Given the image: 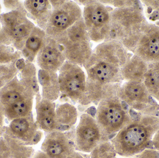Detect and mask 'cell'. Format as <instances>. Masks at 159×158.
<instances>
[{"mask_svg": "<svg viewBox=\"0 0 159 158\" xmlns=\"http://www.w3.org/2000/svg\"><path fill=\"white\" fill-rule=\"evenodd\" d=\"M66 61L60 45L55 39L46 36L37 55L38 66L43 70L57 73Z\"/></svg>", "mask_w": 159, "mask_h": 158, "instance_id": "obj_14", "label": "cell"}, {"mask_svg": "<svg viewBox=\"0 0 159 158\" xmlns=\"http://www.w3.org/2000/svg\"><path fill=\"white\" fill-rule=\"evenodd\" d=\"M3 4L6 8L13 10H25L24 3L19 1H4Z\"/></svg>", "mask_w": 159, "mask_h": 158, "instance_id": "obj_32", "label": "cell"}, {"mask_svg": "<svg viewBox=\"0 0 159 158\" xmlns=\"http://www.w3.org/2000/svg\"><path fill=\"white\" fill-rule=\"evenodd\" d=\"M129 106L117 95L102 100L96 110V120L103 133L110 139L132 120Z\"/></svg>", "mask_w": 159, "mask_h": 158, "instance_id": "obj_6", "label": "cell"}, {"mask_svg": "<svg viewBox=\"0 0 159 158\" xmlns=\"http://www.w3.org/2000/svg\"><path fill=\"white\" fill-rule=\"evenodd\" d=\"M113 8L100 1H90L85 6L82 17L90 41H105L109 33L111 13Z\"/></svg>", "mask_w": 159, "mask_h": 158, "instance_id": "obj_9", "label": "cell"}, {"mask_svg": "<svg viewBox=\"0 0 159 158\" xmlns=\"http://www.w3.org/2000/svg\"><path fill=\"white\" fill-rule=\"evenodd\" d=\"M55 40L60 45L66 61L84 66L92 54L91 44L81 17Z\"/></svg>", "mask_w": 159, "mask_h": 158, "instance_id": "obj_4", "label": "cell"}, {"mask_svg": "<svg viewBox=\"0 0 159 158\" xmlns=\"http://www.w3.org/2000/svg\"><path fill=\"white\" fill-rule=\"evenodd\" d=\"M60 91L75 102L82 99L86 88V77L80 66L66 61L59 70Z\"/></svg>", "mask_w": 159, "mask_h": 158, "instance_id": "obj_10", "label": "cell"}, {"mask_svg": "<svg viewBox=\"0 0 159 158\" xmlns=\"http://www.w3.org/2000/svg\"><path fill=\"white\" fill-rule=\"evenodd\" d=\"M49 1L52 10L44 31L47 36L56 39L82 17V11L73 1Z\"/></svg>", "mask_w": 159, "mask_h": 158, "instance_id": "obj_7", "label": "cell"}, {"mask_svg": "<svg viewBox=\"0 0 159 158\" xmlns=\"http://www.w3.org/2000/svg\"><path fill=\"white\" fill-rule=\"evenodd\" d=\"M4 128L3 130L2 131H0V138H1V136H2V134L3 132L4 131Z\"/></svg>", "mask_w": 159, "mask_h": 158, "instance_id": "obj_37", "label": "cell"}, {"mask_svg": "<svg viewBox=\"0 0 159 158\" xmlns=\"http://www.w3.org/2000/svg\"><path fill=\"white\" fill-rule=\"evenodd\" d=\"M148 67V63L134 54L121 69L123 79L127 81L143 82Z\"/></svg>", "mask_w": 159, "mask_h": 158, "instance_id": "obj_22", "label": "cell"}, {"mask_svg": "<svg viewBox=\"0 0 159 158\" xmlns=\"http://www.w3.org/2000/svg\"><path fill=\"white\" fill-rule=\"evenodd\" d=\"M34 150L11 136L4 129L0 138V158H33Z\"/></svg>", "mask_w": 159, "mask_h": 158, "instance_id": "obj_19", "label": "cell"}, {"mask_svg": "<svg viewBox=\"0 0 159 158\" xmlns=\"http://www.w3.org/2000/svg\"><path fill=\"white\" fill-rule=\"evenodd\" d=\"M146 6V15L148 18L152 21L159 20V1H142Z\"/></svg>", "mask_w": 159, "mask_h": 158, "instance_id": "obj_29", "label": "cell"}, {"mask_svg": "<svg viewBox=\"0 0 159 158\" xmlns=\"http://www.w3.org/2000/svg\"><path fill=\"white\" fill-rule=\"evenodd\" d=\"M87 73L84 96L79 103L97 105L102 100L117 95L123 80L121 69L102 60L92 53L84 65Z\"/></svg>", "mask_w": 159, "mask_h": 158, "instance_id": "obj_2", "label": "cell"}, {"mask_svg": "<svg viewBox=\"0 0 159 158\" xmlns=\"http://www.w3.org/2000/svg\"><path fill=\"white\" fill-rule=\"evenodd\" d=\"M132 120L111 140L117 154L125 157L134 156L146 149L153 148L152 141L159 129L158 117L142 115L130 108Z\"/></svg>", "mask_w": 159, "mask_h": 158, "instance_id": "obj_1", "label": "cell"}, {"mask_svg": "<svg viewBox=\"0 0 159 158\" xmlns=\"http://www.w3.org/2000/svg\"><path fill=\"white\" fill-rule=\"evenodd\" d=\"M103 3L111 4L117 8L124 7H142V3L139 1H102Z\"/></svg>", "mask_w": 159, "mask_h": 158, "instance_id": "obj_30", "label": "cell"}, {"mask_svg": "<svg viewBox=\"0 0 159 158\" xmlns=\"http://www.w3.org/2000/svg\"><path fill=\"white\" fill-rule=\"evenodd\" d=\"M46 36L44 30L38 26L34 27L20 51L26 63H32L34 61Z\"/></svg>", "mask_w": 159, "mask_h": 158, "instance_id": "obj_24", "label": "cell"}, {"mask_svg": "<svg viewBox=\"0 0 159 158\" xmlns=\"http://www.w3.org/2000/svg\"><path fill=\"white\" fill-rule=\"evenodd\" d=\"M109 141L103 133L96 119L88 114L81 115L75 132V150L91 153L102 142Z\"/></svg>", "mask_w": 159, "mask_h": 158, "instance_id": "obj_11", "label": "cell"}, {"mask_svg": "<svg viewBox=\"0 0 159 158\" xmlns=\"http://www.w3.org/2000/svg\"><path fill=\"white\" fill-rule=\"evenodd\" d=\"M21 56L20 51L12 46L0 44V89L17 75Z\"/></svg>", "mask_w": 159, "mask_h": 158, "instance_id": "obj_16", "label": "cell"}, {"mask_svg": "<svg viewBox=\"0 0 159 158\" xmlns=\"http://www.w3.org/2000/svg\"><path fill=\"white\" fill-rule=\"evenodd\" d=\"M5 116L3 108L0 103V131H2L5 127Z\"/></svg>", "mask_w": 159, "mask_h": 158, "instance_id": "obj_34", "label": "cell"}, {"mask_svg": "<svg viewBox=\"0 0 159 158\" xmlns=\"http://www.w3.org/2000/svg\"><path fill=\"white\" fill-rule=\"evenodd\" d=\"M73 128L68 131H54L48 134L41 147L42 152L51 158L70 157L75 152V130Z\"/></svg>", "mask_w": 159, "mask_h": 158, "instance_id": "obj_12", "label": "cell"}, {"mask_svg": "<svg viewBox=\"0 0 159 158\" xmlns=\"http://www.w3.org/2000/svg\"><path fill=\"white\" fill-rule=\"evenodd\" d=\"M34 120L33 115L20 118L10 122L6 131L21 143L27 146L36 145L41 141L43 133Z\"/></svg>", "mask_w": 159, "mask_h": 158, "instance_id": "obj_13", "label": "cell"}, {"mask_svg": "<svg viewBox=\"0 0 159 158\" xmlns=\"http://www.w3.org/2000/svg\"><path fill=\"white\" fill-rule=\"evenodd\" d=\"M38 80L42 87V97L53 102L57 100L60 92L57 73L40 69Z\"/></svg>", "mask_w": 159, "mask_h": 158, "instance_id": "obj_25", "label": "cell"}, {"mask_svg": "<svg viewBox=\"0 0 159 158\" xmlns=\"http://www.w3.org/2000/svg\"><path fill=\"white\" fill-rule=\"evenodd\" d=\"M148 22L142 7H124L113 9L109 33L105 41L120 42L134 53Z\"/></svg>", "mask_w": 159, "mask_h": 158, "instance_id": "obj_3", "label": "cell"}, {"mask_svg": "<svg viewBox=\"0 0 159 158\" xmlns=\"http://www.w3.org/2000/svg\"><path fill=\"white\" fill-rule=\"evenodd\" d=\"M33 158H51L42 151H38L34 154Z\"/></svg>", "mask_w": 159, "mask_h": 158, "instance_id": "obj_35", "label": "cell"}, {"mask_svg": "<svg viewBox=\"0 0 159 158\" xmlns=\"http://www.w3.org/2000/svg\"><path fill=\"white\" fill-rule=\"evenodd\" d=\"M1 9H2V6H1V4H0V14H1Z\"/></svg>", "mask_w": 159, "mask_h": 158, "instance_id": "obj_38", "label": "cell"}, {"mask_svg": "<svg viewBox=\"0 0 159 158\" xmlns=\"http://www.w3.org/2000/svg\"><path fill=\"white\" fill-rule=\"evenodd\" d=\"M27 16L34 20L38 27L45 30L51 15L52 6L48 0H28L24 2Z\"/></svg>", "mask_w": 159, "mask_h": 158, "instance_id": "obj_21", "label": "cell"}, {"mask_svg": "<svg viewBox=\"0 0 159 158\" xmlns=\"http://www.w3.org/2000/svg\"><path fill=\"white\" fill-rule=\"evenodd\" d=\"M117 96L138 113L158 117L159 105L148 92L143 82H126L119 89Z\"/></svg>", "mask_w": 159, "mask_h": 158, "instance_id": "obj_8", "label": "cell"}, {"mask_svg": "<svg viewBox=\"0 0 159 158\" xmlns=\"http://www.w3.org/2000/svg\"><path fill=\"white\" fill-rule=\"evenodd\" d=\"M133 158H159V151L153 148L146 149Z\"/></svg>", "mask_w": 159, "mask_h": 158, "instance_id": "obj_31", "label": "cell"}, {"mask_svg": "<svg viewBox=\"0 0 159 158\" xmlns=\"http://www.w3.org/2000/svg\"><path fill=\"white\" fill-rule=\"evenodd\" d=\"M32 96H35L33 90L25 85L17 75L0 89V103L4 108Z\"/></svg>", "mask_w": 159, "mask_h": 158, "instance_id": "obj_18", "label": "cell"}, {"mask_svg": "<svg viewBox=\"0 0 159 158\" xmlns=\"http://www.w3.org/2000/svg\"><path fill=\"white\" fill-rule=\"evenodd\" d=\"M143 82L151 96L159 102V61L148 64Z\"/></svg>", "mask_w": 159, "mask_h": 158, "instance_id": "obj_26", "label": "cell"}, {"mask_svg": "<svg viewBox=\"0 0 159 158\" xmlns=\"http://www.w3.org/2000/svg\"><path fill=\"white\" fill-rule=\"evenodd\" d=\"M116 153L111 142H102L91 152V158H115Z\"/></svg>", "mask_w": 159, "mask_h": 158, "instance_id": "obj_28", "label": "cell"}, {"mask_svg": "<svg viewBox=\"0 0 159 158\" xmlns=\"http://www.w3.org/2000/svg\"><path fill=\"white\" fill-rule=\"evenodd\" d=\"M0 44L11 46L21 51L35 27L27 16L26 9L0 14Z\"/></svg>", "mask_w": 159, "mask_h": 158, "instance_id": "obj_5", "label": "cell"}, {"mask_svg": "<svg viewBox=\"0 0 159 158\" xmlns=\"http://www.w3.org/2000/svg\"><path fill=\"white\" fill-rule=\"evenodd\" d=\"M1 23H0V31H1Z\"/></svg>", "mask_w": 159, "mask_h": 158, "instance_id": "obj_39", "label": "cell"}, {"mask_svg": "<svg viewBox=\"0 0 159 158\" xmlns=\"http://www.w3.org/2000/svg\"><path fill=\"white\" fill-rule=\"evenodd\" d=\"M133 53L148 64L159 61V26L148 23Z\"/></svg>", "mask_w": 159, "mask_h": 158, "instance_id": "obj_15", "label": "cell"}, {"mask_svg": "<svg viewBox=\"0 0 159 158\" xmlns=\"http://www.w3.org/2000/svg\"><path fill=\"white\" fill-rule=\"evenodd\" d=\"M36 68L32 63H26L19 71L20 79L28 87L31 88L35 96L39 92V87L36 78Z\"/></svg>", "mask_w": 159, "mask_h": 158, "instance_id": "obj_27", "label": "cell"}, {"mask_svg": "<svg viewBox=\"0 0 159 158\" xmlns=\"http://www.w3.org/2000/svg\"><path fill=\"white\" fill-rule=\"evenodd\" d=\"M128 51L119 42L108 41L97 45L93 53L101 59L121 69L132 56Z\"/></svg>", "mask_w": 159, "mask_h": 158, "instance_id": "obj_17", "label": "cell"}, {"mask_svg": "<svg viewBox=\"0 0 159 158\" xmlns=\"http://www.w3.org/2000/svg\"><path fill=\"white\" fill-rule=\"evenodd\" d=\"M158 118H159V116H158Z\"/></svg>", "mask_w": 159, "mask_h": 158, "instance_id": "obj_40", "label": "cell"}, {"mask_svg": "<svg viewBox=\"0 0 159 158\" xmlns=\"http://www.w3.org/2000/svg\"><path fill=\"white\" fill-rule=\"evenodd\" d=\"M152 145L153 148L159 151V129L152 139Z\"/></svg>", "mask_w": 159, "mask_h": 158, "instance_id": "obj_33", "label": "cell"}, {"mask_svg": "<svg viewBox=\"0 0 159 158\" xmlns=\"http://www.w3.org/2000/svg\"><path fill=\"white\" fill-rule=\"evenodd\" d=\"M78 113L75 107L69 103L59 105L56 110L55 125L58 131L70 130L77 121Z\"/></svg>", "mask_w": 159, "mask_h": 158, "instance_id": "obj_23", "label": "cell"}, {"mask_svg": "<svg viewBox=\"0 0 159 158\" xmlns=\"http://www.w3.org/2000/svg\"><path fill=\"white\" fill-rule=\"evenodd\" d=\"M70 158H83V157L82 156H80L79 153L75 152Z\"/></svg>", "mask_w": 159, "mask_h": 158, "instance_id": "obj_36", "label": "cell"}, {"mask_svg": "<svg viewBox=\"0 0 159 158\" xmlns=\"http://www.w3.org/2000/svg\"><path fill=\"white\" fill-rule=\"evenodd\" d=\"M35 96L36 122L39 129L48 133L55 131L56 104L53 101L43 98L40 92Z\"/></svg>", "mask_w": 159, "mask_h": 158, "instance_id": "obj_20", "label": "cell"}]
</instances>
